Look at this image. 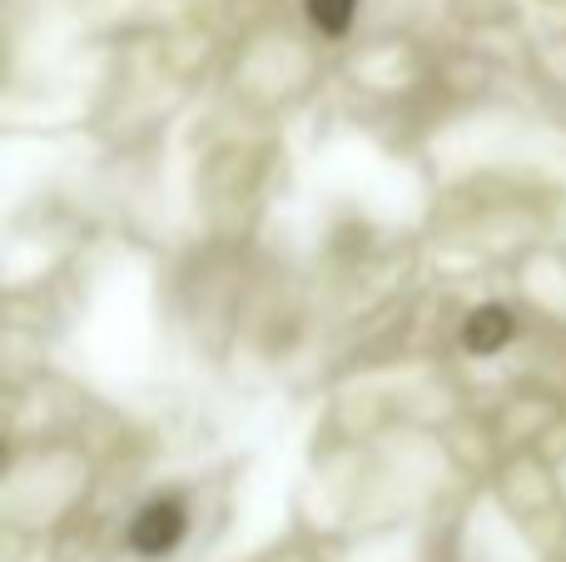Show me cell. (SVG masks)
<instances>
[{
    "mask_svg": "<svg viewBox=\"0 0 566 562\" xmlns=\"http://www.w3.org/2000/svg\"><path fill=\"white\" fill-rule=\"evenodd\" d=\"M185 538V503L179 498H149L129 523V548L139 558H165Z\"/></svg>",
    "mask_w": 566,
    "mask_h": 562,
    "instance_id": "obj_1",
    "label": "cell"
},
{
    "mask_svg": "<svg viewBox=\"0 0 566 562\" xmlns=\"http://www.w3.org/2000/svg\"><path fill=\"white\" fill-rule=\"evenodd\" d=\"M303 10H308V25L323 30V35H348L353 15H358V0H303Z\"/></svg>",
    "mask_w": 566,
    "mask_h": 562,
    "instance_id": "obj_3",
    "label": "cell"
},
{
    "mask_svg": "<svg viewBox=\"0 0 566 562\" xmlns=\"http://www.w3.org/2000/svg\"><path fill=\"white\" fill-rule=\"evenodd\" d=\"M512 314L502 304H488V309H472L468 324H462V344L472 348V354H497V348H507L512 339Z\"/></svg>",
    "mask_w": 566,
    "mask_h": 562,
    "instance_id": "obj_2",
    "label": "cell"
}]
</instances>
